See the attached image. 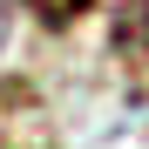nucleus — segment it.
Returning a JSON list of instances; mask_svg holds the SVG:
<instances>
[{"label": "nucleus", "instance_id": "f257e3e1", "mask_svg": "<svg viewBox=\"0 0 149 149\" xmlns=\"http://www.w3.org/2000/svg\"><path fill=\"white\" fill-rule=\"evenodd\" d=\"M122 34H129V41H149V0H136V7L122 14Z\"/></svg>", "mask_w": 149, "mask_h": 149}]
</instances>
